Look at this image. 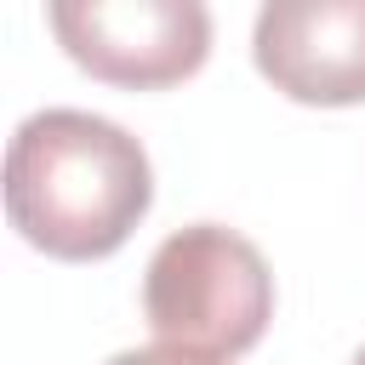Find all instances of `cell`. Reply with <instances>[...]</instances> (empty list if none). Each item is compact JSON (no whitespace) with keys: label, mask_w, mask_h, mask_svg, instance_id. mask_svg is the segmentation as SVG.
<instances>
[{"label":"cell","mask_w":365,"mask_h":365,"mask_svg":"<svg viewBox=\"0 0 365 365\" xmlns=\"http://www.w3.org/2000/svg\"><path fill=\"white\" fill-rule=\"evenodd\" d=\"M354 365H365V348H359V354H354Z\"/></svg>","instance_id":"cell-6"},{"label":"cell","mask_w":365,"mask_h":365,"mask_svg":"<svg viewBox=\"0 0 365 365\" xmlns=\"http://www.w3.org/2000/svg\"><path fill=\"white\" fill-rule=\"evenodd\" d=\"M46 23L91 80L125 91L177 86L211 51V11L200 0H51Z\"/></svg>","instance_id":"cell-3"},{"label":"cell","mask_w":365,"mask_h":365,"mask_svg":"<svg viewBox=\"0 0 365 365\" xmlns=\"http://www.w3.org/2000/svg\"><path fill=\"white\" fill-rule=\"evenodd\" d=\"M143 314L160 348L200 365H234L274 319V274L245 234L222 222H188L154 245Z\"/></svg>","instance_id":"cell-2"},{"label":"cell","mask_w":365,"mask_h":365,"mask_svg":"<svg viewBox=\"0 0 365 365\" xmlns=\"http://www.w3.org/2000/svg\"><path fill=\"white\" fill-rule=\"evenodd\" d=\"M108 365H200V359H182V354H171V348H125V354H114Z\"/></svg>","instance_id":"cell-5"},{"label":"cell","mask_w":365,"mask_h":365,"mask_svg":"<svg viewBox=\"0 0 365 365\" xmlns=\"http://www.w3.org/2000/svg\"><path fill=\"white\" fill-rule=\"evenodd\" d=\"M154 205V165L143 143L91 108H40L6 148V217L57 257L97 262L131 240Z\"/></svg>","instance_id":"cell-1"},{"label":"cell","mask_w":365,"mask_h":365,"mask_svg":"<svg viewBox=\"0 0 365 365\" xmlns=\"http://www.w3.org/2000/svg\"><path fill=\"white\" fill-rule=\"evenodd\" d=\"M251 57L291 103H365V0H268Z\"/></svg>","instance_id":"cell-4"}]
</instances>
